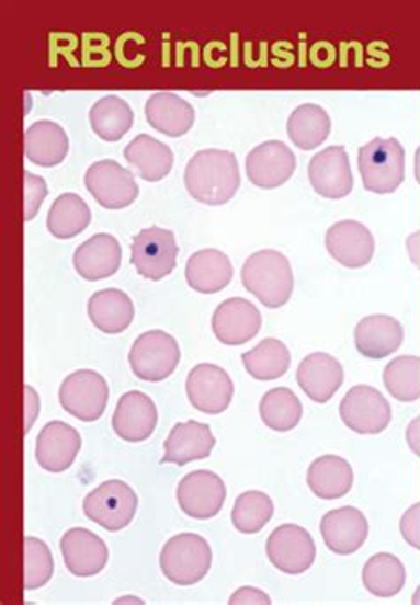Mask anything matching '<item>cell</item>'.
Listing matches in <instances>:
<instances>
[{
    "instance_id": "1",
    "label": "cell",
    "mask_w": 420,
    "mask_h": 605,
    "mask_svg": "<svg viewBox=\"0 0 420 605\" xmlns=\"http://www.w3.org/2000/svg\"><path fill=\"white\" fill-rule=\"evenodd\" d=\"M240 183L238 160L235 153L224 149L198 151L185 169L186 191L203 205H226L236 196Z\"/></svg>"
},
{
    "instance_id": "2",
    "label": "cell",
    "mask_w": 420,
    "mask_h": 605,
    "mask_svg": "<svg viewBox=\"0 0 420 605\" xmlns=\"http://www.w3.org/2000/svg\"><path fill=\"white\" fill-rule=\"evenodd\" d=\"M241 283L266 308L286 306L295 289L292 263L273 249L254 252L241 269Z\"/></svg>"
},
{
    "instance_id": "3",
    "label": "cell",
    "mask_w": 420,
    "mask_h": 605,
    "mask_svg": "<svg viewBox=\"0 0 420 605\" xmlns=\"http://www.w3.org/2000/svg\"><path fill=\"white\" fill-rule=\"evenodd\" d=\"M212 559V547L203 536L181 533L163 545L160 569L178 586H192L208 575Z\"/></svg>"
},
{
    "instance_id": "4",
    "label": "cell",
    "mask_w": 420,
    "mask_h": 605,
    "mask_svg": "<svg viewBox=\"0 0 420 605\" xmlns=\"http://www.w3.org/2000/svg\"><path fill=\"white\" fill-rule=\"evenodd\" d=\"M365 191L393 194L405 182V149L397 139H373L359 149Z\"/></svg>"
},
{
    "instance_id": "5",
    "label": "cell",
    "mask_w": 420,
    "mask_h": 605,
    "mask_svg": "<svg viewBox=\"0 0 420 605\" xmlns=\"http://www.w3.org/2000/svg\"><path fill=\"white\" fill-rule=\"evenodd\" d=\"M137 506L139 498L128 483L121 480L105 481L83 499L86 517L111 533L121 532L132 524Z\"/></svg>"
},
{
    "instance_id": "6",
    "label": "cell",
    "mask_w": 420,
    "mask_h": 605,
    "mask_svg": "<svg viewBox=\"0 0 420 605\" xmlns=\"http://www.w3.org/2000/svg\"><path fill=\"white\" fill-rule=\"evenodd\" d=\"M128 361L135 377L146 383H162L180 364V345L167 332H144L129 350Z\"/></svg>"
},
{
    "instance_id": "7",
    "label": "cell",
    "mask_w": 420,
    "mask_h": 605,
    "mask_svg": "<svg viewBox=\"0 0 420 605\" xmlns=\"http://www.w3.org/2000/svg\"><path fill=\"white\" fill-rule=\"evenodd\" d=\"M109 396L111 392L105 378L93 369L71 373L59 389L63 409L83 423H93L102 418Z\"/></svg>"
},
{
    "instance_id": "8",
    "label": "cell",
    "mask_w": 420,
    "mask_h": 605,
    "mask_svg": "<svg viewBox=\"0 0 420 605\" xmlns=\"http://www.w3.org/2000/svg\"><path fill=\"white\" fill-rule=\"evenodd\" d=\"M342 423L361 435H378L393 421V409L378 389L371 386L351 387L339 407Z\"/></svg>"
},
{
    "instance_id": "9",
    "label": "cell",
    "mask_w": 420,
    "mask_h": 605,
    "mask_svg": "<svg viewBox=\"0 0 420 605\" xmlns=\"http://www.w3.org/2000/svg\"><path fill=\"white\" fill-rule=\"evenodd\" d=\"M178 252L180 248L175 243L174 233L151 226L134 238L132 263L144 279L162 281L174 271Z\"/></svg>"
},
{
    "instance_id": "10",
    "label": "cell",
    "mask_w": 420,
    "mask_h": 605,
    "mask_svg": "<svg viewBox=\"0 0 420 605\" xmlns=\"http://www.w3.org/2000/svg\"><path fill=\"white\" fill-rule=\"evenodd\" d=\"M175 498L186 517L208 521L217 517L226 503V483L212 470H194L180 481Z\"/></svg>"
},
{
    "instance_id": "11",
    "label": "cell",
    "mask_w": 420,
    "mask_h": 605,
    "mask_svg": "<svg viewBox=\"0 0 420 605\" xmlns=\"http://www.w3.org/2000/svg\"><path fill=\"white\" fill-rule=\"evenodd\" d=\"M89 194L106 210H123L139 197L134 174L114 160H100L86 173Z\"/></svg>"
},
{
    "instance_id": "12",
    "label": "cell",
    "mask_w": 420,
    "mask_h": 605,
    "mask_svg": "<svg viewBox=\"0 0 420 605\" xmlns=\"http://www.w3.org/2000/svg\"><path fill=\"white\" fill-rule=\"evenodd\" d=\"M266 556L279 572L300 575L315 563V540L304 527L296 524H282L269 536Z\"/></svg>"
},
{
    "instance_id": "13",
    "label": "cell",
    "mask_w": 420,
    "mask_h": 605,
    "mask_svg": "<svg viewBox=\"0 0 420 605\" xmlns=\"http://www.w3.org/2000/svg\"><path fill=\"white\" fill-rule=\"evenodd\" d=\"M186 396L192 407L204 414H223L231 406L235 384L217 364H198L186 378Z\"/></svg>"
},
{
    "instance_id": "14",
    "label": "cell",
    "mask_w": 420,
    "mask_h": 605,
    "mask_svg": "<svg viewBox=\"0 0 420 605\" xmlns=\"http://www.w3.org/2000/svg\"><path fill=\"white\" fill-rule=\"evenodd\" d=\"M261 327L263 317L247 298H227L213 312V334L223 345H246L250 340H254Z\"/></svg>"
},
{
    "instance_id": "15",
    "label": "cell",
    "mask_w": 420,
    "mask_h": 605,
    "mask_svg": "<svg viewBox=\"0 0 420 605\" xmlns=\"http://www.w3.org/2000/svg\"><path fill=\"white\" fill-rule=\"evenodd\" d=\"M246 169L250 183L264 191H272L293 176L296 157L292 148H287L282 140H269L250 151Z\"/></svg>"
},
{
    "instance_id": "16",
    "label": "cell",
    "mask_w": 420,
    "mask_h": 605,
    "mask_svg": "<svg viewBox=\"0 0 420 605\" xmlns=\"http://www.w3.org/2000/svg\"><path fill=\"white\" fill-rule=\"evenodd\" d=\"M310 185L319 196L342 199L353 191L350 157L342 146H330L313 157L309 163Z\"/></svg>"
},
{
    "instance_id": "17",
    "label": "cell",
    "mask_w": 420,
    "mask_h": 605,
    "mask_svg": "<svg viewBox=\"0 0 420 605\" xmlns=\"http://www.w3.org/2000/svg\"><path fill=\"white\" fill-rule=\"evenodd\" d=\"M319 532L328 550H332L333 555L350 556L361 550L367 540L370 522L356 507H338L321 518Z\"/></svg>"
},
{
    "instance_id": "18",
    "label": "cell",
    "mask_w": 420,
    "mask_h": 605,
    "mask_svg": "<svg viewBox=\"0 0 420 605\" xmlns=\"http://www.w3.org/2000/svg\"><path fill=\"white\" fill-rule=\"evenodd\" d=\"M325 246L330 256L348 269H362L370 265L374 256L373 233L364 224L356 220H341L328 229Z\"/></svg>"
},
{
    "instance_id": "19",
    "label": "cell",
    "mask_w": 420,
    "mask_h": 605,
    "mask_svg": "<svg viewBox=\"0 0 420 605\" xmlns=\"http://www.w3.org/2000/svg\"><path fill=\"white\" fill-rule=\"evenodd\" d=\"M60 555L75 578H93L109 563V547L100 536L75 527L60 538Z\"/></svg>"
},
{
    "instance_id": "20",
    "label": "cell",
    "mask_w": 420,
    "mask_h": 605,
    "mask_svg": "<svg viewBox=\"0 0 420 605\" xmlns=\"http://www.w3.org/2000/svg\"><path fill=\"white\" fill-rule=\"evenodd\" d=\"M158 410L155 401L140 391L121 396L116 412L112 415V429L126 443H143L157 429Z\"/></svg>"
},
{
    "instance_id": "21",
    "label": "cell",
    "mask_w": 420,
    "mask_h": 605,
    "mask_svg": "<svg viewBox=\"0 0 420 605\" xmlns=\"http://www.w3.org/2000/svg\"><path fill=\"white\" fill-rule=\"evenodd\" d=\"M82 447L80 433L63 421L45 424L36 438V460L42 469L59 475L73 466Z\"/></svg>"
},
{
    "instance_id": "22",
    "label": "cell",
    "mask_w": 420,
    "mask_h": 605,
    "mask_svg": "<svg viewBox=\"0 0 420 605\" xmlns=\"http://www.w3.org/2000/svg\"><path fill=\"white\" fill-rule=\"evenodd\" d=\"M302 391L315 403H328L344 383V369L338 358L325 352L307 355L296 369Z\"/></svg>"
},
{
    "instance_id": "23",
    "label": "cell",
    "mask_w": 420,
    "mask_h": 605,
    "mask_svg": "<svg viewBox=\"0 0 420 605\" xmlns=\"http://www.w3.org/2000/svg\"><path fill=\"white\" fill-rule=\"evenodd\" d=\"M215 444L217 441L208 424L197 423V421L178 423L163 444L166 455L160 461L183 467L190 461L204 460L212 455Z\"/></svg>"
},
{
    "instance_id": "24",
    "label": "cell",
    "mask_w": 420,
    "mask_h": 605,
    "mask_svg": "<svg viewBox=\"0 0 420 605\" xmlns=\"http://www.w3.org/2000/svg\"><path fill=\"white\" fill-rule=\"evenodd\" d=\"M123 251L112 235H94L73 254L75 271L86 281H102L120 271Z\"/></svg>"
},
{
    "instance_id": "25",
    "label": "cell",
    "mask_w": 420,
    "mask_h": 605,
    "mask_svg": "<svg viewBox=\"0 0 420 605\" xmlns=\"http://www.w3.org/2000/svg\"><path fill=\"white\" fill-rule=\"evenodd\" d=\"M405 329L396 318L373 315L359 321L355 327V346L364 357L379 361L401 349Z\"/></svg>"
},
{
    "instance_id": "26",
    "label": "cell",
    "mask_w": 420,
    "mask_h": 605,
    "mask_svg": "<svg viewBox=\"0 0 420 605\" xmlns=\"http://www.w3.org/2000/svg\"><path fill=\"white\" fill-rule=\"evenodd\" d=\"M186 283L198 294L213 295L229 286L235 269L229 258L217 249H203L186 261Z\"/></svg>"
},
{
    "instance_id": "27",
    "label": "cell",
    "mask_w": 420,
    "mask_h": 605,
    "mask_svg": "<svg viewBox=\"0 0 420 605\" xmlns=\"http://www.w3.org/2000/svg\"><path fill=\"white\" fill-rule=\"evenodd\" d=\"M146 119L163 136L181 137L194 126L195 111L178 94L157 93L146 103Z\"/></svg>"
},
{
    "instance_id": "28",
    "label": "cell",
    "mask_w": 420,
    "mask_h": 605,
    "mask_svg": "<svg viewBox=\"0 0 420 605\" xmlns=\"http://www.w3.org/2000/svg\"><path fill=\"white\" fill-rule=\"evenodd\" d=\"M307 484L316 498L325 501L344 498L353 487L350 461L336 455L316 458L307 470Z\"/></svg>"
},
{
    "instance_id": "29",
    "label": "cell",
    "mask_w": 420,
    "mask_h": 605,
    "mask_svg": "<svg viewBox=\"0 0 420 605\" xmlns=\"http://www.w3.org/2000/svg\"><path fill=\"white\" fill-rule=\"evenodd\" d=\"M88 312L93 326L105 334L126 331L135 318L132 298L116 288L102 289L89 298Z\"/></svg>"
},
{
    "instance_id": "30",
    "label": "cell",
    "mask_w": 420,
    "mask_h": 605,
    "mask_svg": "<svg viewBox=\"0 0 420 605\" xmlns=\"http://www.w3.org/2000/svg\"><path fill=\"white\" fill-rule=\"evenodd\" d=\"M70 151V139L65 128L54 122H37L25 134V155L31 162L42 168H56L65 162Z\"/></svg>"
},
{
    "instance_id": "31",
    "label": "cell",
    "mask_w": 420,
    "mask_h": 605,
    "mask_svg": "<svg viewBox=\"0 0 420 605\" xmlns=\"http://www.w3.org/2000/svg\"><path fill=\"white\" fill-rule=\"evenodd\" d=\"M125 159L146 182H160L171 173L174 163L172 149L149 136L135 137L126 146Z\"/></svg>"
},
{
    "instance_id": "32",
    "label": "cell",
    "mask_w": 420,
    "mask_h": 605,
    "mask_svg": "<svg viewBox=\"0 0 420 605\" xmlns=\"http://www.w3.org/2000/svg\"><path fill=\"white\" fill-rule=\"evenodd\" d=\"M362 582L371 595L378 598H393L399 595L407 584V570L396 556L379 552L364 564Z\"/></svg>"
},
{
    "instance_id": "33",
    "label": "cell",
    "mask_w": 420,
    "mask_h": 605,
    "mask_svg": "<svg viewBox=\"0 0 420 605\" xmlns=\"http://www.w3.org/2000/svg\"><path fill=\"white\" fill-rule=\"evenodd\" d=\"M330 128H332V122L327 111L313 103L300 105L287 119V136L296 148L304 151H310L323 145L330 136Z\"/></svg>"
},
{
    "instance_id": "34",
    "label": "cell",
    "mask_w": 420,
    "mask_h": 605,
    "mask_svg": "<svg viewBox=\"0 0 420 605\" xmlns=\"http://www.w3.org/2000/svg\"><path fill=\"white\" fill-rule=\"evenodd\" d=\"M89 122L100 139L117 142L134 125V111L125 100L111 94L94 103L89 112Z\"/></svg>"
},
{
    "instance_id": "35",
    "label": "cell",
    "mask_w": 420,
    "mask_h": 605,
    "mask_svg": "<svg viewBox=\"0 0 420 605\" xmlns=\"http://www.w3.org/2000/svg\"><path fill=\"white\" fill-rule=\"evenodd\" d=\"M247 373L256 380H277L284 377L292 366V354L282 341L266 338L256 349L241 355Z\"/></svg>"
},
{
    "instance_id": "36",
    "label": "cell",
    "mask_w": 420,
    "mask_h": 605,
    "mask_svg": "<svg viewBox=\"0 0 420 605\" xmlns=\"http://www.w3.org/2000/svg\"><path fill=\"white\" fill-rule=\"evenodd\" d=\"M259 414L263 423L273 432H292L302 421L304 407L292 389L277 387L261 398Z\"/></svg>"
},
{
    "instance_id": "37",
    "label": "cell",
    "mask_w": 420,
    "mask_h": 605,
    "mask_svg": "<svg viewBox=\"0 0 420 605\" xmlns=\"http://www.w3.org/2000/svg\"><path fill=\"white\" fill-rule=\"evenodd\" d=\"M91 224L88 203L77 194H63L57 197L48 212L47 228L60 240L77 237Z\"/></svg>"
},
{
    "instance_id": "38",
    "label": "cell",
    "mask_w": 420,
    "mask_h": 605,
    "mask_svg": "<svg viewBox=\"0 0 420 605\" xmlns=\"http://www.w3.org/2000/svg\"><path fill=\"white\" fill-rule=\"evenodd\" d=\"M273 512L275 506L269 494L250 490L235 501L231 512L232 526L241 535H258L272 521Z\"/></svg>"
},
{
    "instance_id": "39",
    "label": "cell",
    "mask_w": 420,
    "mask_h": 605,
    "mask_svg": "<svg viewBox=\"0 0 420 605\" xmlns=\"http://www.w3.org/2000/svg\"><path fill=\"white\" fill-rule=\"evenodd\" d=\"M384 384L393 398L411 403L420 398V357L401 355L385 366Z\"/></svg>"
},
{
    "instance_id": "40",
    "label": "cell",
    "mask_w": 420,
    "mask_h": 605,
    "mask_svg": "<svg viewBox=\"0 0 420 605\" xmlns=\"http://www.w3.org/2000/svg\"><path fill=\"white\" fill-rule=\"evenodd\" d=\"M25 547V590H39L54 575V558L45 541L27 536Z\"/></svg>"
},
{
    "instance_id": "41",
    "label": "cell",
    "mask_w": 420,
    "mask_h": 605,
    "mask_svg": "<svg viewBox=\"0 0 420 605\" xmlns=\"http://www.w3.org/2000/svg\"><path fill=\"white\" fill-rule=\"evenodd\" d=\"M82 66L86 68H103L111 65V39L103 33H86L82 36Z\"/></svg>"
},
{
    "instance_id": "42",
    "label": "cell",
    "mask_w": 420,
    "mask_h": 605,
    "mask_svg": "<svg viewBox=\"0 0 420 605\" xmlns=\"http://www.w3.org/2000/svg\"><path fill=\"white\" fill-rule=\"evenodd\" d=\"M25 220H33L42 208V203L47 197V183L42 176L25 173Z\"/></svg>"
},
{
    "instance_id": "43",
    "label": "cell",
    "mask_w": 420,
    "mask_h": 605,
    "mask_svg": "<svg viewBox=\"0 0 420 605\" xmlns=\"http://www.w3.org/2000/svg\"><path fill=\"white\" fill-rule=\"evenodd\" d=\"M48 39H50L52 68H56L57 59H59V56L66 57V59H68V62H70L71 66H75V68L82 65V62L77 61L73 56V52L77 50L80 45V39L79 37L75 36V34L52 33L50 36H48Z\"/></svg>"
},
{
    "instance_id": "44",
    "label": "cell",
    "mask_w": 420,
    "mask_h": 605,
    "mask_svg": "<svg viewBox=\"0 0 420 605\" xmlns=\"http://www.w3.org/2000/svg\"><path fill=\"white\" fill-rule=\"evenodd\" d=\"M401 535L413 549L420 550V503L413 504L399 522Z\"/></svg>"
},
{
    "instance_id": "45",
    "label": "cell",
    "mask_w": 420,
    "mask_h": 605,
    "mask_svg": "<svg viewBox=\"0 0 420 605\" xmlns=\"http://www.w3.org/2000/svg\"><path fill=\"white\" fill-rule=\"evenodd\" d=\"M229 604L231 605H241V604H272V598H270L266 593L261 592L258 587H241L238 592L232 593L231 598H229Z\"/></svg>"
},
{
    "instance_id": "46",
    "label": "cell",
    "mask_w": 420,
    "mask_h": 605,
    "mask_svg": "<svg viewBox=\"0 0 420 605\" xmlns=\"http://www.w3.org/2000/svg\"><path fill=\"white\" fill-rule=\"evenodd\" d=\"M25 392H27V409H25L27 424H25L24 433H29V430L33 429L37 414H39V396L36 395V391L31 386L25 387Z\"/></svg>"
},
{
    "instance_id": "47",
    "label": "cell",
    "mask_w": 420,
    "mask_h": 605,
    "mask_svg": "<svg viewBox=\"0 0 420 605\" xmlns=\"http://www.w3.org/2000/svg\"><path fill=\"white\" fill-rule=\"evenodd\" d=\"M407 443L411 452L416 453L417 457H420V418H416V420L411 421L410 426H408Z\"/></svg>"
},
{
    "instance_id": "48",
    "label": "cell",
    "mask_w": 420,
    "mask_h": 605,
    "mask_svg": "<svg viewBox=\"0 0 420 605\" xmlns=\"http://www.w3.org/2000/svg\"><path fill=\"white\" fill-rule=\"evenodd\" d=\"M114 604H144V602L137 598V596H123V598L114 602Z\"/></svg>"
}]
</instances>
